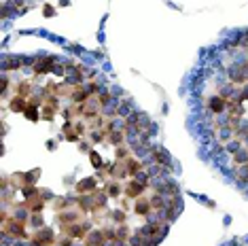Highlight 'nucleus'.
<instances>
[{
    "label": "nucleus",
    "instance_id": "1",
    "mask_svg": "<svg viewBox=\"0 0 248 246\" xmlns=\"http://www.w3.org/2000/svg\"><path fill=\"white\" fill-rule=\"evenodd\" d=\"M104 231H92L85 238V246H102L104 244Z\"/></svg>",
    "mask_w": 248,
    "mask_h": 246
},
{
    "label": "nucleus",
    "instance_id": "2",
    "mask_svg": "<svg viewBox=\"0 0 248 246\" xmlns=\"http://www.w3.org/2000/svg\"><path fill=\"white\" fill-rule=\"evenodd\" d=\"M144 191V184L142 183H138V181H132L125 187V193H127V198H138L140 193Z\"/></svg>",
    "mask_w": 248,
    "mask_h": 246
},
{
    "label": "nucleus",
    "instance_id": "3",
    "mask_svg": "<svg viewBox=\"0 0 248 246\" xmlns=\"http://www.w3.org/2000/svg\"><path fill=\"white\" fill-rule=\"evenodd\" d=\"M77 191L78 193H92V191H95V181H93V178H85V181H81L77 184Z\"/></svg>",
    "mask_w": 248,
    "mask_h": 246
},
{
    "label": "nucleus",
    "instance_id": "4",
    "mask_svg": "<svg viewBox=\"0 0 248 246\" xmlns=\"http://www.w3.org/2000/svg\"><path fill=\"white\" fill-rule=\"evenodd\" d=\"M210 108H212V113H221V110L227 108V100H225L223 96L212 98V100H210Z\"/></svg>",
    "mask_w": 248,
    "mask_h": 246
},
{
    "label": "nucleus",
    "instance_id": "5",
    "mask_svg": "<svg viewBox=\"0 0 248 246\" xmlns=\"http://www.w3.org/2000/svg\"><path fill=\"white\" fill-rule=\"evenodd\" d=\"M51 64H53V60L43 58V60H38L36 64H34V70L38 72V75H43V72H49V70H51Z\"/></svg>",
    "mask_w": 248,
    "mask_h": 246
},
{
    "label": "nucleus",
    "instance_id": "6",
    "mask_svg": "<svg viewBox=\"0 0 248 246\" xmlns=\"http://www.w3.org/2000/svg\"><path fill=\"white\" fill-rule=\"evenodd\" d=\"M149 210H151V200H138V204H136L138 215H146Z\"/></svg>",
    "mask_w": 248,
    "mask_h": 246
},
{
    "label": "nucleus",
    "instance_id": "7",
    "mask_svg": "<svg viewBox=\"0 0 248 246\" xmlns=\"http://www.w3.org/2000/svg\"><path fill=\"white\" fill-rule=\"evenodd\" d=\"M11 108H13V110H26V102H24V98H15L13 102H11Z\"/></svg>",
    "mask_w": 248,
    "mask_h": 246
},
{
    "label": "nucleus",
    "instance_id": "8",
    "mask_svg": "<svg viewBox=\"0 0 248 246\" xmlns=\"http://www.w3.org/2000/svg\"><path fill=\"white\" fill-rule=\"evenodd\" d=\"M112 221L119 223V225H121V223H125V212H123V210H115V212H112Z\"/></svg>",
    "mask_w": 248,
    "mask_h": 246
},
{
    "label": "nucleus",
    "instance_id": "9",
    "mask_svg": "<svg viewBox=\"0 0 248 246\" xmlns=\"http://www.w3.org/2000/svg\"><path fill=\"white\" fill-rule=\"evenodd\" d=\"M26 117L30 121H36L38 119V113H36V108H26Z\"/></svg>",
    "mask_w": 248,
    "mask_h": 246
},
{
    "label": "nucleus",
    "instance_id": "10",
    "mask_svg": "<svg viewBox=\"0 0 248 246\" xmlns=\"http://www.w3.org/2000/svg\"><path fill=\"white\" fill-rule=\"evenodd\" d=\"M92 161H93V166L98 168V170H100V168H102V159L98 157V153H92Z\"/></svg>",
    "mask_w": 248,
    "mask_h": 246
},
{
    "label": "nucleus",
    "instance_id": "11",
    "mask_svg": "<svg viewBox=\"0 0 248 246\" xmlns=\"http://www.w3.org/2000/svg\"><path fill=\"white\" fill-rule=\"evenodd\" d=\"M244 100H248V83L244 85V89H242V93H240V102H244Z\"/></svg>",
    "mask_w": 248,
    "mask_h": 246
}]
</instances>
